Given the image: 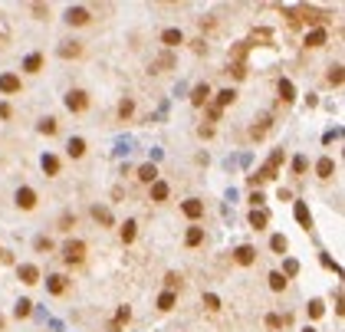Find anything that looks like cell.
Segmentation results:
<instances>
[{
	"mask_svg": "<svg viewBox=\"0 0 345 332\" xmlns=\"http://www.w3.org/2000/svg\"><path fill=\"white\" fill-rule=\"evenodd\" d=\"M63 260L66 263H82L86 260V244H82V240H66L63 244Z\"/></svg>",
	"mask_w": 345,
	"mask_h": 332,
	"instance_id": "obj_1",
	"label": "cell"
},
{
	"mask_svg": "<svg viewBox=\"0 0 345 332\" xmlns=\"http://www.w3.org/2000/svg\"><path fill=\"white\" fill-rule=\"evenodd\" d=\"M66 109L69 112H86L89 109V95L82 92V89H69V92H66Z\"/></svg>",
	"mask_w": 345,
	"mask_h": 332,
	"instance_id": "obj_2",
	"label": "cell"
},
{
	"mask_svg": "<svg viewBox=\"0 0 345 332\" xmlns=\"http://www.w3.org/2000/svg\"><path fill=\"white\" fill-rule=\"evenodd\" d=\"M13 201H16L20 211H33V207H36V191H33V188H16Z\"/></svg>",
	"mask_w": 345,
	"mask_h": 332,
	"instance_id": "obj_3",
	"label": "cell"
},
{
	"mask_svg": "<svg viewBox=\"0 0 345 332\" xmlns=\"http://www.w3.org/2000/svg\"><path fill=\"white\" fill-rule=\"evenodd\" d=\"M16 277H20V283L36 286V283H39V270L33 267V263H23V267H16Z\"/></svg>",
	"mask_w": 345,
	"mask_h": 332,
	"instance_id": "obj_4",
	"label": "cell"
},
{
	"mask_svg": "<svg viewBox=\"0 0 345 332\" xmlns=\"http://www.w3.org/2000/svg\"><path fill=\"white\" fill-rule=\"evenodd\" d=\"M181 211H184V217H191V221H197V217H204V201H197V198H188L184 204H181Z\"/></svg>",
	"mask_w": 345,
	"mask_h": 332,
	"instance_id": "obj_5",
	"label": "cell"
},
{
	"mask_svg": "<svg viewBox=\"0 0 345 332\" xmlns=\"http://www.w3.org/2000/svg\"><path fill=\"white\" fill-rule=\"evenodd\" d=\"M234 260L240 263V267H250V263L257 260V250H253L250 244H240V247H237V250H234Z\"/></svg>",
	"mask_w": 345,
	"mask_h": 332,
	"instance_id": "obj_6",
	"label": "cell"
},
{
	"mask_svg": "<svg viewBox=\"0 0 345 332\" xmlns=\"http://www.w3.org/2000/svg\"><path fill=\"white\" fill-rule=\"evenodd\" d=\"M66 20H69V26H86L92 16H89V10H86V7H69Z\"/></svg>",
	"mask_w": 345,
	"mask_h": 332,
	"instance_id": "obj_7",
	"label": "cell"
},
{
	"mask_svg": "<svg viewBox=\"0 0 345 332\" xmlns=\"http://www.w3.org/2000/svg\"><path fill=\"white\" fill-rule=\"evenodd\" d=\"M296 221L303 230H313V214H309V204L306 201H296Z\"/></svg>",
	"mask_w": 345,
	"mask_h": 332,
	"instance_id": "obj_8",
	"label": "cell"
},
{
	"mask_svg": "<svg viewBox=\"0 0 345 332\" xmlns=\"http://www.w3.org/2000/svg\"><path fill=\"white\" fill-rule=\"evenodd\" d=\"M326 43H329V33L322 30V26H316V30H309V33H306V46L319 49V46H326Z\"/></svg>",
	"mask_w": 345,
	"mask_h": 332,
	"instance_id": "obj_9",
	"label": "cell"
},
{
	"mask_svg": "<svg viewBox=\"0 0 345 332\" xmlns=\"http://www.w3.org/2000/svg\"><path fill=\"white\" fill-rule=\"evenodd\" d=\"M0 92H7V95L20 92V76H13V72H3V76H0Z\"/></svg>",
	"mask_w": 345,
	"mask_h": 332,
	"instance_id": "obj_10",
	"label": "cell"
},
{
	"mask_svg": "<svg viewBox=\"0 0 345 332\" xmlns=\"http://www.w3.org/2000/svg\"><path fill=\"white\" fill-rule=\"evenodd\" d=\"M66 286H69V283H66V277H63V273H53V277H46V290L53 293V296H63V293H66Z\"/></svg>",
	"mask_w": 345,
	"mask_h": 332,
	"instance_id": "obj_11",
	"label": "cell"
},
{
	"mask_svg": "<svg viewBox=\"0 0 345 332\" xmlns=\"http://www.w3.org/2000/svg\"><path fill=\"white\" fill-rule=\"evenodd\" d=\"M207 99H211V86H207V82L194 86V92H191V105H197V109H201V105H204Z\"/></svg>",
	"mask_w": 345,
	"mask_h": 332,
	"instance_id": "obj_12",
	"label": "cell"
},
{
	"mask_svg": "<svg viewBox=\"0 0 345 332\" xmlns=\"http://www.w3.org/2000/svg\"><path fill=\"white\" fill-rule=\"evenodd\" d=\"M267 221H270V214L263 211V207H253V211H250V227L253 230H263V227H267Z\"/></svg>",
	"mask_w": 345,
	"mask_h": 332,
	"instance_id": "obj_13",
	"label": "cell"
},
{
	"mask_svg": "<svg viewBox=\"0 0 345 332\" xmlns=\"http://www.w3.org/2000/svg\"><path fill=\"white\" fill-rule=\"evenodd\" d=\"M161 43H165V46H181V43H184V33L171 26V30H165V33H161Z\"/></svg>",
	"mask_w": 345,
	"mask_h": 332,
	"instance_id": "obj_14",
	"label": "cell"
},
{
	"mask_svg": "<svg viewBox=\"0 0 345 332\" xmlns=\"http://www.w3.org/2000/svg\"><path fill=\"white\" fill-rule=\"evenodd\" d=\"M66 155H69V158H82V155H86V142H82V138H69Z\"/></svg>",
	"mask_w": 345,
	"mask_h": 332,
	"instance_id": "obj_15",
	"label": "cell"
},
{
	"mask_svg": "<svg viewBox=\"0 0 345 332\" xmlns=\"http://www.w3.org/2000/svg\"><path fill=\"white\" fill-rule=\"evenodd\" d=\"M135 234H138V224H135V221H125V224H122V230H118L122 244H132V240H135Z\"/></svg>",
	"mask_w": 345,
	"mask_h": 332,
	"instance_id": "obj_16",
	"label": "cell"
},
{
	"mask_svg": "<svg viewBox=\"0 0 345 332\" xmlns=\"http://www.w3.org/2000/svg\"><path fill=\"white\" fill-rule=\"evenodd\" d=\"M184 244H188V247L204 244V227H188V234H184Z\"/></svg>",
	"mask_w": 345,
	"mask_h": 332,
	"instance_id": "obj_17",
	"label": "cell"
},
{
	"mask_svg": "<svg viewBox=\"0 0 345 332\" xmlns=\"http://www.w3.org/2000/svg\"><path fill=\"white\" fill-rule=\"evenodd\" d=\"M138 181L155 184V181H158V168H155V165H141V168H138Z\"/></svg>",
	"mask_w": 345,
	"mask_h": 332,
	"instance_id": "obj_18",
	"label": "cell"
},
{
	"mask_svg": "<svg viewBox=\"0 0 345 332\" xmlns=\"http://www.w3.org/2000/svg\"><path fill=\"white\" fill-rule=\"evenodd\" d=\"M316 174H319V178H332V174H336V161H332V158H319Z\"/></svg>",
	"mask_w": 345,
	"mask_h": 332,
	"instance_id": "obj_19",
	"label": "cell"
},
{
	"mask_svg": "<svg viewBox=\"0 0 345 332\" xmlns=\"http://www.w3.org/2000/svg\"><path fill=\"white\" fill-rule=\"evenodd\" d=\"M234 99H237V92H234V89H220V92H217V109L224 112L227 105H234Z\"/></svg>",
	"mask_w": 345,
	"mask_h": 332,
	"instance_id": "obj_20",
	"label": "cell"
},
{
	"mask_svg": "<svg viewBox=\"0 0 345 332\" xmlns=\"http://www.w3.org/2000/svg\"><path fill=\"white\" fill-rule=\"evenodd\" d=\"M168 194H171V188H168L165 181H155V184H151V201H168Z\"/></svg>",
	"mask_w": 345,
	"mask_h": 332,
	"instance_id": "obj_21",
	"label": "cell"
},
{
	"mask_svg": "<svg viewBox=\"0 0 345 332\" xmlns=\"http://www.w3.org/2000/svg\"><path fill=\"white\" fill-rule=\"evenodd\" d=\"M23 69H26V72H39V69H43V56H39V53H30V56L23 59Z\"/></svg>",
	"mask_w": 345,
	"mask_h": 332,
	"instance_id": "obj_22",
	"label": "cell"
},
{
	"mask_svg": "<svg viewBox=\"0 0 345 332\" xmlns=\"http://www.w3.org/2000/svg\"><path fill=\"white\" fill-rule=\"evenodd\" d=\"M283 161H286V151H283V148H276L273 155H270V161H267V165H263V168H267V171H273V174H276V168H280Z\"/></svg>",
	"mask_w": 345,
	"mask_h": 332,
	"instance_id": "obj_23",
	"label": "cell"
},
{
	"mask_svg": "<svg viewBox=\"0 0 345 332\" xmlns=\"http://www.w3.org/2000/svg\"><path fill=\"white\" fill-rule=\"evenodd\" d=\"M92 217H95L99 224H105V227H112V211H109V207H99V204H95V207H92Z\"/></svg>",
	"mask_w": 345,
	"mask_h": 332,
	"instance_id": "obj_24",
	"label": "cell"
},
{
	"mask_svg": "<svg viewBox=\"0 0 345 332\" xmlns=\"http://www.w3.org/2000/svg\"><path fill=\"white\" fill-rule=\"evenodd\" d=\"M174 303H178V296H174V293H161V296H158V309H161V313H168V309H174Z\"/></svg>",
	"mask_w": 345,
	"mask_h": 332,
	"instance_id": "obj_25",
	"label": "cell"
},
{
	"mask_svg": "<svg viewBox=\"0 0 345 332\" xmlns=\"http://www.w3.org/2000/svg\"><path fill=\"white\" fill-rule=\"evenodd\" d=\"M128 319H132V309H128V306H118V313H115V323H112V329H122V326H128Z\"/></svg>",
	"mask_w": 345,
	"mask_h": 332,
	"instance_id": "obj_26",
	"label": "cell"
},
{
	"mask_svg": "<svg viewBox=\"0 0 345 332\" xmlns=\"http://www.w3.org/2000/svg\"><path fill=\"white\" fill-rule=\"evenodd\" d=\"M43 171L53 178V174H59V158L56 155H43Z\"/></svg>",
	"mask_w": 345,
	"mask_h": 332,
	"instance_id": "obj_27",
	"label": "cell"
},
{
	"mask_svg": "<svg viewBox=\"0 0 345 332\" xmlns=\"http://www.w3.org/2000/svg\"><path fill=\"white\" fill-rule=\"evenodd\" d=\"M270 290H273V293H283V290H286V277H283L280 270H273V273H270Z\"/></svg>",
	"mask_w": 345,
	"mask_h": 332,
	"instance_id": "obj_28",
	"label": "cell"
},
{
	"mask_svg": "<svg viewBox=\"0 0 345 332\" xmlns=\"http://www.w3.org/2000/svg\"><path fill=\"white\" fill-rule=\"evenodd\" d=\"M286 247H290V240L283 237V234H273V237H270V250L273 253H286Z\"/></svg>",
	"mask_w": 345,
	"mask_h": 332,
	"instance_id": "obj_29",
	"label": "cell"
},
{
	"mask_svg": "<svg viewBox=\"0 0 345 332\" xmlns=\"http://www.w3.org/2000/svg\"><path fill=\"white\" fill-rule=\"evenodd\" d=\"M30 313H33V303H30V300H20V303L13 306V316H16V319H26Z\"/></svg>",
	"mask_w": 345,
	"mask_h": 332,
	"instance_id": "obj_30",
	"label": "cell"
},
{
	"mask_svg": "<svg viewBox=\"0 0 345 332\" xmlns=\"http://www.w3.org/2000/svg\"><path fill=\"white\" fill-rule=\"evenodd\" d=\"M326 79H329L332 86H342V79H345V76H342V66L332 63V66H329V76H326Z\"/></svg>",
	"mask_w": 345,
	"mask_h": 332,
	"instance_id": "obj_31",
	"label": "cell"
},
{
	"mask_svg": "<svg viewBox=\"0 0 345 332\" xmlns=\"http://www.w3.org/2000/svg\"><path fill=\"white\" fill-rule=\"evenodd\" d=\"M280 99L283 102H293L296 95H293V82L290 79H280Z\"/></svg>",
	"mask_w": 345,
	"mask_h": 332,
	"instance_id": "obj_32",
	"label": "cell"
},
{
	"mask_svg": "<svg viewBox=\"0 0 345 332\" xmlns=\"http://www.w3.org/2000/svg\"><path fill=\"white\" fill-rule=\"evenodd\" d=\"M82 53V46H79V43H66V46H59V56H63V59H69V56H79Z\"/></svg>",
	"mask_w": 345,
	"mask_h": 332,
	"instance_id": "obj_33",
	"label": "cell"
},
{
	"mask_svg": "<svg viewBox=\"0 0 345 332\" xmlns=\"http://www.w3.org/2000/svg\"><path fill=\"white\" fill-rule=\"evenodd\" d=\"M306 313H309V316H313V319H319V316H322V313H326V306H322V300H309V306H306Z\"/></svg>",
	"mask_w": 345,
	"mask_h": 332,
	"instance_id": "obj_34",
	"label": "cell"
},
{
	"mask_svg": "<svg viewBox=\"0 0 345 332\" xmlns=\"http://www.w3.org/2000/svg\"><path fill=\"white\" fill-rule=\"evenodd\" d=\"M322 20V13L319 10H303V23H309V26H316Z\"/></svg>",
	"mask_w": 345,
	"mask_h": 332,
	"instance_id": "obj_35",
	"label": "cell"
},
{
	"mask_svg": "<svg viewBox=\"0 0 345 332\" xmlns=\"http://www.w3.org/2000/svg\"><path fill=\"white\" fill-rule=\"evenodd\" d=\"M132 112H135V102H132V99H122V102H118V115H122V119H128Z\"/></svg>",
	"mask_w": 345,
	"mask_h": 332,
	"instance_id": "obj_36",
	"label": "cell"
},
{
	"mask_svg": "<svg viewBox=\"0 0 345 332\" xmlns=\"http://www.w3.org/2000/svg\"><path fill=\"white\" fill-rule=\"evenodd\" d=\"M33 247H36L39 253H49V250H53V240H49V237H36V240H33Z\"/></svg>",
	"mask_w": 345,
	"mask_h": 332,
	"instance_id": "obj_37",
	"label": "cell"
},
{
	"mask_svg": "<svg viewBox=\"0 0 345 332\" xmlns=\"http://www.w3.org/2000/svg\"><path fill=\"white\" fill-rule=\"evenodd\" d=\"M39 132H43V135H56V119H43V122H39Z\"/></svg>",
	"mask_w": 345,
	"mask_h": 332,
	"instance_id": "obj_38",
	"label": "cell"
},
{
	"mask_svg": "<svg viewBox=\"0 0 345 332\" xmlns=\"http://www.w3.org/2000/svg\"><path fill=\"white\" fill-rule=\"evenodd\" d=\"M165 286H168V293H174V290L181 286V277H178V273H168V277H165Z\"/></svg>",
	"mask_w": 345,
	"mask_h": 332,
	"instance_id": "obj_39",
	"label": "cell"
},
{
	"mask_svg": "<svg viewBox=\"0 0 345 332\" xmlns=\"http://www.w3.org/2000/svg\"><path fill=\"white\" fill-rule=\"evenodd\" d=\"M76 227V217H72V214H63V217H59V230H72Z\"/></svg>",
	"mask_w": 345,
	"mask_h": 332,
	"instance_id": "obj_40",
	"label": "cell"
},
{
	"mask_svg": "<svg viewBox=\"0 0 345 332\" xmlns=\"http://www.w3.org/2000/svg\"><path fill=\"white\" fill-rule=\"evenodd\" d=\"M204 306L211 309V313H217V309H220V300L214 296V293H207V296H204Z\"/></svg>",
	"mask_w": 345,
	"mask_h": 332,
	"instance_id": "obj_41",
	"label": "cell"
},
{
	"mask_svg": "<svg viewBox=\"0 0 345 332\" xmlns=\"http://www.w3.org/2000/svg\"><path fill=\"white\" fill-rule=\"evenodd\" d=\"M306 168H309V161L303 158V155H299V158L293 161V171H296V174H306Z\"/></svg>",
	"mask_w": 345,
	"mask_h": 332,
	"instance_id": "obj_42",
	"label": "cell"
},
{
	"mask_svg": "<svg viewBox=\"0 0 345 332\" xmlns=\"http://www.w3.org/2000/svg\"><path fill=\"white\" fill-rule=\"evenodd\" d=\"M267 326H270V329H280V326H283V319L276 316V313H270V316H267Z\"/></svg>",
	"mask_w": 345,
	"mask_h": 332,
	"instance_id": "obj_43",
	"label": "cell"
},
{
	"mask_svg": "<svg viewBox=\"0 0 345 332\" xmlns=\"http://www.w3.org/2000/svg\"><path fill=\"white\" fill-rule=\"evenodd\" d=\"M155 66H158V69H155V72H165V69H168V66H171V56H161V59H158V63H155Z\"/></svg>",
	"mask_w": 345,
	"mask_h": 332,
	"instance_id": "obj_44",
	"label": "cell"
},
{
	"mask_svg": "<svg viewBox=\"0 0 345 332\" xmlns=\"http://www.w3.org/2000/svg\"><path fill=\"white\" fill-rule=\"evenodd\" d=\"M263 201H267V198H263L260 191H253V194H250V204H253V207H263Z\"/></svg>",
	"mask_w": 345,
	"mask_h": 332,
	"instance_id": "obj_45",
	"label": "cell"
},
{
	"mask_svg": "<svg viewBox=\"0 0 345 332\" xmlns=\"http://www.w3.org/2000/svg\"><path fill=\"white\" fill-rule=\"evenodd\" d=\"M296 270H299V263H296V260H286V273H283V277H293Z\"/></svg>",
	"mask_w": 345,
	"mask_h": 332,
	"instance_id": "obj_46",
	"label": "cell"
},
{
	"mask_svg": "<svg viewBox=\"0 0 345 332\" xmlns=\"http://www.w3.org/2000/svg\"><path fill=\"white\" fill-rule=\"evenodd\" d=\"M10 115H13V109L7 102H0V119H10Z\"/></svg>",
	"mask_w": 345,
	"mask_h": 332,
	"instance_id": "obj_47",
	"label": "cell"
},
{
	"mask_svg": "<svg viewBox=\"0 0 345 332\" xmlns=\"http://www.w3.org/2000/svg\"><path fill=\"white\" fill-rule=\"evenodd\" d=\"M303 332H316V329H313V326H306V329H303Z\"/></svg>",
	"mask_w": 345,
	"mask_h": 332,
	"instance_id": "obj_48",
	"label": "cell"
},
{
	"mask_svg": "<svg viewBox=\"0 0 345 332\" xmlns=\"http://www.w3.org/2000/svg\"><path fill=\"white\" fill-rule=\"evenodd\" d=\"M0 257H3V250H0Z\"/></svg>",
	"mask_w": 345,
	"mask_h": 332,
	"instance_id": "obj_49",
	"label": "cell"
}]
</instances>
